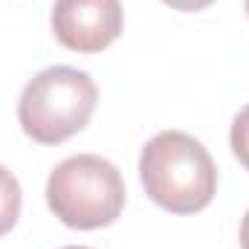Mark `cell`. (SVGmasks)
I'll return each mask as SVG.
<instances>
[{
    "label": "cell",
    "mask_w": 249,
    "mask_h": 249,
    "mask_svg": "<svg viewBox=\"0 0 249 249\" xmlns=\"http://www.w3.org/2000/svg\"><path fill=\"white\" fill-rule=\"evenodd\" d=\"M148 197L174 214L203 212L217 191V165L206 145L183 130H162L139 154Z\"/></svg>",
    "instance_id": "6da1fadb"
},
{
    "label": "cell",
    "mask_w": 249,
    "mask_h": 249,
    "mask_svg": "<svg viewBox=\"0 0 249 249\" xmlns=\"http://www.w3.org/2000/svg\"><path fill=\"white\" fill-rule=\"evenodd\" d=\"M47 206L70 229H102L122 214L124 180L110 160L75 154L50 171Z\"/></svg>",
    "instance_id": "7a4b0ae2"
},
{
    "label": "cell",
    "mask_w": 249,
    "mask_h": 249,
    "mask_svg": "<svg viewBox=\"0 0 249 249\" xmlns=\"http://www.w3.org/2000/svg\"><path fill=\"white\" fill-rule=\"evenodd\" d=\"M99 102L96 81L75 67H47L20 93L18 122L41 145H58L90 122Z\"/></svg>",
    "instance_id": "3957f363"
},
{
    "label": "cell",
    "mask_w": 249,
    "mask_h": 249,
    "mask_svg": "<svg viewBox=\"0 0 249 249\" xmlns=\"http://www.w3.org/2000/svg\"><path fill=\"white\" fill-rule=\"evenodd\" d=\"M119 0H55L50 23L58 44L72 53H102L122 35Z\"/></svg>",
    "instance_id": "277c9868"
},
{
    "label": "cell",
    "mask_w": 249,
    "mask_h": 249,
    "mask_svg": "<svg viewBox=\"0 0 249 249\" xmlns=\"http://www.w3.org/2000/svg\"><path fill=\"white\" fill-rule=\"evenodd\" d=\"M20 206H23V191L18 177L6 165H0V235H6L18 223Z\"/></svg>",
    "instance_id": "5b68a950"
},
{
    "label": "cell",
    "mask_w": 249,
    "mask_h": 249,
    "mask_svg": "<svg viewBox=\"0 0 249 249\" xmlns=\"http://www.w3.org/2000/svg\"><path fill=\"white\" fill-rule=\"evenodd\" d=\"M229 145H232V154L238 157V162L249 171V105L232 119Z\"/></svg>",
    "instance_id": "8992f818"
},
{
    "label": "cell",
    "mask_w": 249,
    "mask_h": 249,
    "mask_svg": "<svg viewBox=\"0 0 249 249\" xmlns=\"http://www.w3.org/2000/svg\"><path fill=\"white\" fill-rule=\"evenodd\" d=\"M162 3H168V6L177 9V12H200V9L212 6L214 0H162Z\"/></svg>",
    "instance_id": "52a82bcc"
},
{
    "label": "cell",
    "mask_w": 249,
    "mask_h": 249,
    "mask_svg": "<svg viewBox=\"0 0 249 249\" xmlns=\"http://www.w3.org/2000/svg\"><path fill=\"white\" fill-rule=\"evenodd\" d=\"M241 247L249 249V212L244 214V223H241Z\"/></svg>",
    "instance_id": "ba28073f"
},
{
    "label": "cell",
    "mask_w": 249,
    "mask_h": 249,
    "mask_svg": "<svg viewBox=\"0 0 249 249\" xmlns=\"http://www.w3.org/2000/svg\"><path fill=\"white\" fill-rule=\"evenodd\" d=\"M64 249H87V247H64Z\"/></svg>",
    "instance_id": "9c48e42d"
},
{
    "label": "cell",
    "mask_w": 249,
    "mask_h": 249,
    "mask_svg": "<svg viewBox=\"0 0 249 249\" xmlns=\"http://www.w3.org/2000/svg\"><path fill=\"white\" fill-rule=\"evenodd\" d=\"M247 12H249V0H247Z\"/></svg>",
    "instance_id": "30bf717a"
}]
</instances>
